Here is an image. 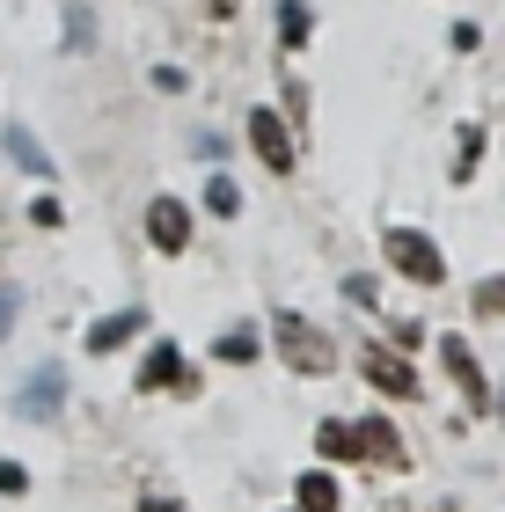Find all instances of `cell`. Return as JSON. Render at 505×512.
I'll return each instance as SVG.
<instances>
[{"label":"cell","mask_w":505,"mask_h":512,"mask_svg":"<svg viewBox=\"0 0 505 512\" xmlns=\"http://www.w3.org/2000/svg\"><path fill=\"white\" fill-rule=\"evenodd\" d=\"M213 8H220V15H227V8H235V0H213Z\"/></svg>","instance_id":"24"},{"label":"cell","mask_w":505,"mask_h":512,"mask_svg":"<svg viewBox=\"0 0 505 512\" xmlns=\"http://www.w3.org/2000/svg\"><path fill=\"white\" fill-rule=\"evenodd\" d=\"M140 512H176V505L169 498H140Z\"/></svg>","instance_id":"23"},{"label":"cell","mask_w":505,"mask_h":512,"mask_svg":"<svg viewBox=\"0 0 505 512\" xmlns=\"http://www.w3.org/2000/svg\"><path fill=\"white\" fill-rule=\"evenodd\" d=\"M147 330V308H125V315H103L96 330H88V352H118L125 337H140Z\"/></svg>","instance_id":"10"},{"label":"cell","mask_w":505,"mask_h":512,"mask_svg":"<svg viewBox=\"0 0 505 512\" xmlns=\"http://www.w3.org/2000/svg\"><path fill=\"white\" fill-rule=\"evenodd\" d=\"M469 315H505V278H476V293H469Z\"/></svg>","instance_id":"14"},{"label":"cell","mask_w":505,"mask_h":512,"mask_svg":"<svg viewBox=\"0 0 505 512\" xmlns=\"http://www.w3.org/2000/svg\"><path fill=\"white\" fill-rule=\"evenodd\" d=\"M15 330V286H0V337Z\"/></svg>","instance_id":"22"},{"label":"cell","mask_w":505,"mask_h":512,"mask_svg":"<svg viewBox=\"0 0 505 512\" xmlns=\"http://www.w3.org/2000/svg\"><path fill=\"white\" fill-rule=\"evenodd\" d=\"M440 359H447V374L462 381V395H469L476 410H484V395H491V388H484V374H476V359H469V337H440Z\"/></svg>","instance_id":"8"},{"label":"cell","mask_w":505,"mask_h":512,"mask_svg":"<svg viewBox=\"0 0 505 512\" xmlns=\"http://www.w3.org/2000/svg\"><path fill=\"white\" fill-rule=\"evenodd\" d=\"M59 403H66V374L59 366H37V374L22 381V395H15L22 417H59Z\"/></svg>","instance_id":"7"},{"label":"cell","mask_w":505,"mask_h":512,"mask_svg":"<svg viewBox=\"0 0 505 512\" xmlns=\"http://www.w3.org/2000/svg\"><path fill=\"white\" fill-rule=\"evenodd\" d=\"M0 491H8V498L30 491V469H22V461H0Z\"/></svg>","instance_id":"20"},{"label":"cell","mask_w":505,"mask_h":512,"mask_svg":"<svg viewBox=\"0 0 505 512\" xmlns=\"http://www.w3.org/2000/svg\"><path fill=\"white\" fill-rule=\"evenodd\" d=\"M257 352H264V337H257V330H227V337L213 344V359H220V366H249Z\"/></svg>","instance_id":"11"},{"label":"cell","mask_w":505,"mask_h":512,"mask_svg":"<svg viewBox=\"0 0 505 512\" xmlns=\"http://www.w3.org/2000/svg\"><path fill=\"white\" fill-rule=\"evenodd\" d=\"M147 242L162 256H183V249H191V213H183L176 198H154L147 205Z\"/></svg>","instance_id":"6"},{"label":"cell","mask_w":505,"mask_h":512,"mask_svg":"<svg viewBox=\"0 0 505 512\" xmlns=\"http://www.w3.org/2000/svg\"><path fill=\"white\" fill-rule=\"evenodd\" d=\"M359 374L381 395H418V366H410V352H396V344H359Z\"/></svg>","instance_id":"4"},{"label":"cell","mask_w":505,"mask_h":512,"mask_svg":"<svg viewBox=\"0 0 505 512\" xmlns=\"http://www.w3.org/2000/svg\"><path fill=\"white\" fill-rule=\"evenodd\" d=\"M388 264H396L403 278H410V286H440V278H447V264H440V249H432L425 235H418V227H388Z\"/></svg>","instance_id":"3"},{"label":"cell","mask_w":505,"mask_h":512,"mask_svg":"<svg viewBox=\"0 0 505 512\" xmlns=\"http://www.w3.org/2000/svg\"><path fill=\"white\" fill-rule=\"evenodd\" d=\"M271 344H279V359L293 366V374H308V381H323L330 366H337V344H330L323 330H308L301 315H279V322H271Z\"/></svg>","instance_id":"2"},{"label":"cell","mask_w":505,"mask_h":512,"mask_svg":"<svg viewBox=\"0 0 505 512\" xmlns=\"http://www.w3.org/2000/svg\"><path fill=\"white\" fill-rule=\"evenodd\" d=\"M249 147H257L264 169H293V125L279 118V110H249Z\"/></svg>","instance_id":"5"},{"label":"cell","mask_w":505,"mask_h":512,"mask_svg":"<svg viewBox=\"0 0 505 512\" xmlns=\"http://www.w3.org/2000/svg\"><path fill=\"white\" fill-rule=\"evenodd\" d=\"M330 505H337V476H323V469L301 476V512H330Z\"/></svg>","instance_id":"13"},{"label":"cell","mask_w":505,"mask_h":512,"mask_svg":"<svg viewBox=\"0 0 505 512\" xmlns=\"http://www.w3.org/2000/svg\"><path fill=\"white\" fill-rule=\"evenodd\" d=\"M66 44H74V52H88V44H96V30H88V8L66 15Z\"/></svg>","instance_id":"19"},{"label":"cell","mask_w":505,"mask_h":512,"mask_svg":"<svg viewBox=\"0 0 505 512\" xmlns=\"http://www.w3.org/2000/svg\"><path fill=\"white\" fill-rule=\"evenodd\" d=\"M308 30H315V15L301 8V0H286V8H279V37L286 44H308Z\"/></svg>","instance_id":"15"},{"label":"cell","mask_w":505,"mask_h":512,"mask_svg":"<svg viewBox=\"0 0 505 512\" xmlns=\"http://www.w3.org/2000/svg\"><path fill=\"white\" fill-rule=\"evenodd\" d=\"M315 447H323L330 461H381V469H396L403 461V439H396V425L388 417H330L323 432H315Z\"/></svg>","instance_id":"1"},{"label":"cell","mask_w":505,"mask_h":512,"mask_svg":"<svg viewBox=\"0 0 505 512\" xmlns=\"http://www.w3.org/2000/svg\"><path fill=\"white\" fill-rule=\"evenodd\" d=\"M8 154H15L22 169H30V176H52V154H44V147H37V139L22 132V125H8Z\"/></svg>","instance_id":"12"},{"label":"cell","mask_w":505,"mask_h":512,"mask_svg":"<svg viewBox=\"0 0 505 512\" xmlns=\"http://www.w3.org/2000/svg\"><path fill=\"white\" fill-rule=\"evenodd\" d=\"M344 300H359V308H374V300H381V286H374V278H366V271H352V278H344Z\"/></svg>","instance_id":"18"},{"label":"cell","mask_w":505,"mask_h":512,"mask_svg":"<svg viewBox=\"0 0 505 512\" xmlns=\"http://www.w3.org/2000/svg\"><path fill=\"white\" fill-rule=\"evenodd\" d=\"M30 220H37V227H59L66 213H59V198H37V205H30Z\"/></svg>","instance_id":"21"},{"label":"cell","mask_w":505,"mask_h":512,"mask_svg":"<svg viewBox=\"0 0 505 512\" xmlns=\"http://www.w3.org/2000/svg\"><path fill=\"white\" fill-rule=\"evenodd\" d=\"M484 161V125H462V154H454V176H469Z\"/></svg>","instance_id":"17"},{"label":"cell","mask_w":505,"mask_h":512,"mask_svg":"<svg viewBox=\"0 0 505 512\" xmlns=\"http://www.w3.org/2000/svg\"><path fill=\"white\" fill-rule=\"evenodd\" d=\"M140 388H191V366H183L176 344H154L147 366H140Z\"/></svg>","instance_id":"9"},{"label":"cell","mask_w":505,"mask_h":512,"mask_svg":"<svg viewBox=\"0 0 505 512\" xmlns=\"http://www.w3.org/2000/svg\"><path fill=\"white\" fill-rule=\"evenodd\" d=\"M205 205H213L220 220H235V213H242V191H235L227 176H213V183H205Z\"/></svg>","instance_id":"16"}]
</instances>
